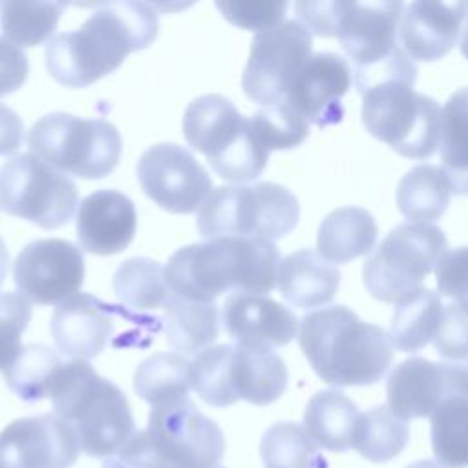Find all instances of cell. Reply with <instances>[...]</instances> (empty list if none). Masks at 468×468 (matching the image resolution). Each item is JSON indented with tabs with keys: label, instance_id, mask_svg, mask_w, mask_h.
<instances>
[{
	"label": "cell",
	"instance_id": "6da1fadb",
	"mask_svg": "<svg viewBox=\"0 0 468 468\" xmlns=\"http://www.w3.org/2000/svg\"><path fill=\"white\" fill-rule=\"evenodd\" d=\"M157 29V15L148 4H99L79 29L46 44L48 71L62 86L86 88L115 71L132 51L148 48Z\"/></svg>",
	"mask_w": 468,
	"mask_h": 468
},
{
	"label": "cell",
	"instance_id": "7a4b0ae2",
	"mask_svg": "<svg viewBox=\"0 0 468 468\" xmlns=\"http://www.w3.org/2000/svg\"><path fill=\"white\" fill-rule=\"evenodd\" d=\"M280 250L260 238H218L176 250L165 280L176 296L214 302L227 291L267 294L276 287Z\"/></svg>",
	"mask_w": 468,
	"mask_h": 468
},
{
	"label": "cell",
	"instance_id": "3957f363",
	"mask_svg": "<svg viewBox=\"0 0 468 468\" xmlns=\"http://www.w3.org/2000/svg\"><path fill=\"white\" fill-rule=\"evenodd\" d=\"M298 344L314 373L342 388L378 382L393 360L388 333L346 305L307 313L300 322Z\"/></svg>",
	"mask_w": 468,
	"mask_h": 468
},
{
	"label": "cell",
	"instance_id": "277c9868",
	"mask_svg": "<svg viewBox=\"0 0 468 468\" xmlns=\"http://www.w3.org/2000/svg\"><path fill=\"white\" fill-rule=\"evenodd\" d=\"M48 397L90 457L113 455L135 433L128 399L88 360H64Z\"/></svg>",
	"mask_w": 468,
	"mask_h": 468
},
{
	"label": "cell",
	"instance_id": "5b68a950",
	"mask_svg": "<svg viewBox=\"0 0 468 468\" xmlns=\"http://www.w3.org/2000/svg\"><path fill=\"white\" fill-rule=\"evenodd\" d=\"M402 2H349L336 38L353 64L355 86L362 95L386 80L415 84L417 66L399 44Z\"/></svg>",
	"mask_w": 468,
	"mask_h": 468
},
{
	"label": "cell",
	"instance_id": "8992f818",
	"mask_svg": "<svg viewBox=\"0 0 468 468\" xmlns=\"http://www.w3.org/2000/svg\"><path fill=\"white\" fill-rule=\"evenodd\" d=\"M300 219L296 196L271 181L214 188L197 210V230L207 239L287 236Z\"/></svg>",
	"mask_w": 468,
	"mask_h": 468
},
{
	"label": "cell",
	"instance_id": "52a82bcc",
	"mask_svg": "<svg viewBox=\"0 0 468 468\" xmlns=\"http://www.w3.org/2000/svg\"><path fill=\"white\" fill-rule=\"evenodd\" d=\"M183 133L188 146L201 152L225 181L243 185L267 166L269 154L258 144L249 119L223 95L194 99L183 115Z\"/></svg>",
	"mask_w": 468,
	"mask_h": 468
},
{
	"label": "cell",
	"instance_id": "ba28073f",
	"mask_svg": "<svg viewBox=\"0 0 468 468\" xmlns=\"http://www.w3.org/2000/svg\"><path fill=\"white\" fill-rule=\"evenodd\" d=\"M31 154L62 174L101 179L115 170L122 152L119 130L104 119L55 112L38 119L27 135Z\"/></svg>",
	"mask_w": 468,
	"mask_h": 468
},
{
	"label": "cell",
	"instance_id": "9c48e42d",
	"mask_svg": "<svg viewBox=\"0 0 468 468\" xmlns=\"http://www.w3.org/2000/svg\"><path fill=\"white\" fill-rule=\"evenodd\" d=\"M441 119L439 102L402 80H386L362 93L366 130L410 159H424L437 150Z\"/></svg>",
	"mask_w": 468,
	"mask_h": 468
},
{
	"label": "cell",
	"instance_id": "30bf717a",
	"mask_svg": "<svg viewBox=\"0 0 468 468\" xmlns=\"http://www.w3.org/2000/svg\"><path fill=\"white\" fill-rule=\"evenodd\" d=\"M444 232L431 223L406 221L389 230L362 267L367 292L384 302H399L420 287L446 252Z\"/></svg>",
	"mask_w": 468,
	"mask_h": 468
},
{
	"label": "cell",
	"instance_id": "8fae6325",
	"mask_svg": "<svg viewBox=\"0 0 468 468\" xmlns=\"http://www.w3.org/2000/svg\"><path fill=\"white\" fill-rule=\"evenodd\" d=\"M0 205L42 229L66 225L79 205L75 183L31 152L13 155L0 168Z\"/></svg>",
	"mask_w": 468,
	"mask_h": 468
},
{
	"label": "cell",
	"instance_id": "7c38bea8",
	"mask_svg": "<svg viewBox=\"0 0 468 468\" xmlns=\"http://www.w3.org/2000/svg\"><path fill=\"white\" fill-rule=\"evenodd\" d=\"M311 55V33L298 20H283L256 33L241 75L245 95L261 106L285 102L294 77Z\"/></svg>",
	"mask_w": 468,
	"mask_h": 468
},
{
	"label": "cell",
	"instance_id": "4fadbf2b",
	"mask_svg": "<svg viewBox=\"0 0 468 468\" xmlns=\"http://www.w3.org/2000/svg\"><path fill=\"white\" fill-rule=\"evenodd\" d=\"M146 431L172 468H214L225 453L223 431L190 399L152 408Z\"/></svg>",
	"mask_w": 468,
	"mask_h": 468
},
{
	"label": "cell",
	"instance_id": "5bb4252c",
	"mask_svg": "<svg viewBox=\"0 0 468 468\" xmlns=\"http://www.w3.org/2000/svg\"><path fill=\"white\" fill-rule=\"evenodd\" d=\"M143 192L172 214L201 208L212 192V179L197 159L176 143H159L143 152L137 163Z\"/></svg>",
	"mask_w": 468,
	"mask_h": 468
},
{
	"label": "cell",
	"instance_id": "9a60e30c",
	"mask_svg": "<svg viewBox=\"0 0 468 468\" xmlns=\"http://www.w3.org/2000/svg\"><path fill=\"white\" fill-rule=\"evenodd\" d=\"M18 292L40 305L62 303L82 287V250L66 239H37L26 245L15 261Z\"/></svg>",
	"mask_w": 468,
	"mask_h": 468
},
{
	"label": "cell",
	"instance_id": "2e32d148",
	"mask_svg": "<svg viewBox=\"0 0 468 468\" xmlns=\"http://www.w3.org/2000/svg\"><path fill=\"white\" fill-rule=\"evenodd\" d=\"M79 453L77 433L57 413L16 419L0 431V468H71Z\"/></svg>",
	"mask_w": 468,
	"mask_h": 468
},
{
	"label": "cell",
	"instance_id": "e0dca14e",
	"mask_svg": "<svg viewBox=\"0 0 468 468\" xmlns=\"http://www.w3.org/2000/svg\"><path fill=\"white\" fill-rule=\"evenodd\" d=\"M453 391H468V367L422 356L402 360L386 382L388 406L402 420L430 417Z\"/></svg>",
	"mask_w": 468,
	"mask_h": 468
},
{
	"label": "cell",
	"instance_id": "ac0fdd59",
	"mask_svg": "<svg viewBox=\"0 0 468 468\" xmlns=\"http://www.w3.org/2000/svg\"><path fill=\"white\" fill-rule=\"evenodd\" d=\"M351 88L349 62L331 51L313 53L294 77L285 102L307 122L320 128L344 117L342 97Z\"/></svg>",
	"mask_w": 468,
	"mask_h": 468
},
{
	"label": "cell",
	"instance_id": "d6986e66",
	"mask_svg": "<svg viewBox=\"0 0 468 468\" xmlns=\"http://www.w3.org/2000/svg\"><path fill=\"white\" fill-rule=\"evenodd\" d=\"M221 322L227 335L241 347L274 349L298 335V318L285 305L265 294L232 292L223 302Z\"/></svg>",
	"mask_w": 468,
	"mask_h": 468
},
{
	"label": "cell",
	"instance_id": "ffe728a7",
	"mask_svg": "<svg viewBox=\"0 0 468 468\" xmlns=\"http://www.w3.org/2000/svg\"><path fill=\"white\" fill-rule=\"evenodd\" d=\"M137 229L132 199L117 190H95L80 201L77 212V239L82 250L110 256L124 250Z\"/></svg>",
	"mask_w": 468,
	"mask_h": 468
},
{
	"label": "cell",
	"instance_id": "44dd1931",
	"mask_svg": "<svg viewBox=\"0 0 468 468\" xmlns=\"http://www.w3.org/2000/svg\"><path fill=\"white\" fill-rule=\"evenodd\" d=\"M464 13L466 2H411L399 26L402 49L422 62L442 58L463 31Z\"/></svg>",
	"mask_w": 468,
	"mask_h": 468
},
{
	"label": "cell",
	"instance_id": "7402d4cb",
	"mask_svg": "<svg viewBox=\"0 0 468 468\" xmlns=\"http://www.w3.org/2000/svg\"><path fill=\"white\" fill-rule=\"evenodd\" d=\"M110 305L86 292H77L62 302L49 322L55 346L69 360L97 356L113 333Z\"/></svg>",
	"mask_w": 468,
	"mask_h": 468
},
{
	"label": "cell",
	"instance_id": "603a6c76",
	"mask_svg": "<svg viewBox=\"0 0 468 468\" xmlns=\"http://www.w3.org/2000/svg\"><path fill=\"white\" fill-rule=\"evenodd\" d=\"M225 375L234 402L267 406L278 400L287 388V366L272 349L227 344Z\"/></svg>",
	"mask_w": 468,
	"mask_h": 468
},
{
	"label": "cell",
	"instance_id": "cb8c5ba5",
	"mask_svg": "<svg viewBox=\"0 0 468 468\" xmlns=\"http://www.w3.org/2000/svg\"><path fill=\"white\" fill-rule=\"evenodd\" d=\"M276 285L285 302L294 307H322L335 298L340 271L316 250L302 249L282 260Z\"/></svg>",
	"mask_w": 468,
	"mask_h": 468
},
{
	"label": "cell",
	"instance_id": "d4e9b609",
	"mask_svg": "<svg viewBox=\"0 0 468 468\" xmlns=\"http://www.w3.org/2000/svg\"><path fill=\"white\" fill-rule=\"evenodd\" d=\"M377 223L362 207H340L329 212L316 236L318 254L331 263H347L367 254L377 241Z\"/></svg>",
	"mask_w": 468,
	"mask_h": 468
},
{
	"label": "cell",
	"instance_id": "484cf974",
	"mask_svg": "<svg viewBox=\"0 0 468 468\" xmlns=\"http://www.w3.org/2000/svg\"><path fill=\"white\" fill-rule=\"evenodd\" d=\"M441 294L419 287L402 296L393 311L388 338L402 353H417L433 342L442 320Z\"/></svg>",
	"mask_w": 468,
	"mask_h": 468
},
{
	"label": "cell",
	"instance_id": "4316f807",
	"mask_svg": "<svg viewBox=\"0 0 468 468\" xmlns=\"http://www.w3.org/2000/svg\"><path fill=\"white\" fill-rule=\"evenodd\" d=\"M166 342L181 355H197L219 335V313L214 302H196L172 294L163 307Z\"/></svg>",
	"mask_w": 468,
	"mask_h": 468
},
{
	"label": "cell",
	"instance_id": "83f0119b",
	"mask_svg": "<svg viewBox=\"0 0 468 468\" xmlns=\"http://www.w3.org/2000/svg\"><path fill=\"white\" fill-rule=\"evenodd\" d=\"M360 413L356 404L338 389H322L311 397L303 413L307 435L322 448L346 452Z\"/></svg>",
	"mask_w": 468,
	"mask_h": 468
},
{
	"label": "cell",
	"instance_id": "f1b7e54d",
	"mask_svg": "<svg viewBox=\"0 0 468 468\" xmlns=\"http://www.w3.org/2000/svg\"><path fill=\"white\" fill-rule=\"evenodd\" d=\"M452 185L446 172L430 163L410 168L397 186V207L411 221L439 219L450 205Z\"/></svg>",
	"mask_w": 468,
	"mask_h": 468
},
{
	"label": "cell",
	"instance_id": "f546056e",
	"mask_svg": "<svg viewBox=\"0 0 468 468\" xmlns=\"http://www.w3.org/2000/svg\"><path fill=\"white\" fill-rule=\"evenodd\" d=\"M439 152L452 192L468 194V86L459 88L442 106Z\"/></svg>",
	"mask_w": 468,
	"mask_h": 468
},
{
	"label": "cell",
	"instance_id": "4dcf8cb0",
	"mask_svg": "<svg viewBox=\"0 0 468 468\" xmlns=\"http://www.w3.org/2000/svg\"><path fill=\"white\" fill-rule=\"evenodd\" d=\"M190 362L179 353H155L141 362L133 377L135 393L152 408L188 399Z\"/></svg>",
	"mask_w": 468,
	"mask_h": 468
},
{
	"label": "cell",
	"instance_id": "1f68e13d",
	"mask_svg": "<svg viewBox=\"0 0 468 468\" xmlns=\"http://www.w3.org/2000/svg\"><path fill=\"white\" fill-rule=\"evenodd\" d=\"M431 448L446 468L468 466V391L450 393L430 415Z\"/></svg>",
	"mask_w": 468,
	"mask_h": 468
},
{
	"label": "cell",
	"instance_id": "d6a6232c",
	"mask_svg": "<svg viewBox=\"0 0 468 468\" xmlns=\"http://www.w3.org/2000/svg\"><path fill=\"white\" fill-rule=\"evenodd\" d=\"M113 292L121 303L133 311L165 307L172 291L165 280V269L150 258H130L113 274Z\"/></svg>",
	"mask_w": 468,
	"mask_h": 468
},
{
	"label": "cell",
	"instance_id": "836d02e7",
	"mask_svg": "<svg viewBox=\"0 0 468 468\" xmlns=\"http://www.w3.org/2000/svg\"><path fill=\"white\" fill-rule=\"evenodd\" d=\"M408 439L406 420L399 419L389 406H377L358 417L351 448L371 463H388L404 450Z\"/></svg>",
	"mask_w": 468,
	"mask_h": 468
},
{
	"label": "cell",
	"instance_id": "e575fe53",
	"mask_svg": "<svg viewBox=\"0 0 468 468\" xmlns=\"http://www.w3.org/2000/svg\"><path fill=\"white\" fill-rule=\"evenodd\" d=\"M62 364L60 353L49 346L27 344L4 369V380L18 399L37 402L49 395L53 378Z\"/></svg>",
	"mask_w": 468,
	"mask_h": 468
},
{
	"label": "cell",
	"instance_id": "d590c367",
	"mask_svg": "<svg viewBox=\"0 0 468 468\" xmlns=\"http://www.w3.org/2000/svg\"><path fill=\"white\" fill-rule=\"evenodd\" d=\"M260 455L265 468H327L318 444L296 422H276L261 437Z\"/></svg>",
	"mask_w": 468,
	"mask_h": 468
},
{
	"label": "cell",
	"instance_id": "8d00e7d4",
	"mask_svg": "<svg viewBox=\"0 0 468 468\" xmlns=\"http://www.w3.org/2000/svg\"><path fill=\"white\" fill-rule=\"evenodd\" d=\"M62 9L60 2H4L0 5L4 38L20 49L49 42Z\"/></svg>",
	"mask_w": 468,
	"mask_h": 468
},
{
	"label": "cell",
	"instance_id": "74e56055",
	"mask_svg": "<svg viewBox=\"0 0 468 468\" xmlns=\"http://www.w3.org/2000/svg\"><path fill=\"white\" fill-rule=\"evenodd\" d=\"M258 144L271 154L302 144L309 135V122L287 102L263 106L249 117Z\"/></svg>",
	"mask_w": 468,
	"mask_h": 468
},
{
	"label": "cell",
	"instance_id": "f35d334b",
	"mask_svg": "<svg viewBox=\"0 0 468 468\" xmlns=\"http://www.w3.org/2000/svg\"><path fill=\"white\" fill-rule=\"evenodd\" d=\"M31 320V303L20 292H0V369L20 353V338Z\"/></svg>",
	"mask_w": 468,
	"mask_h": 468
},
{
	"label": "cell",
	"instance_id": "ab89813d",
	"mask_svg": "<svg viewBox=\"0 0 468 468\" xmlns=\"http://www.w3.org/2000/svg\"><path fill=\"white\" fill-rule=\"evenodd\" d=\"M216 7L221 11L223 18L230 24L249 29V31H265L283 22L289 4L280 0H241V2H216Z\"/></svg>",
	"mask_w": 468,
	"mask_h": 468
},
{
	"label": "cell",
	"instance_id": "60d3db41",
	"mask_svg": "<svg viewBox=\"0 0 468 468\" xmlns=\"http://www.w3.org/2000/svg\"><path fill=\"white\" fill-rule=\"evenodd\" d=\"M439 294L468 313V247L446 250L435 265Z\"/></svg>",
	"mask_w": 468,
	"mask_h": 468
},
{
	"label": "cell",
	"instance_id": "b9f144b4",
	"mask_svg": "<svg viewBox=\"0 0 468 468\" xmlns=\"http://www.w3.org/2000/svg\"><path fill=\"white\" fill-rule=\"evenodd\" d=\"M435 351L450 360L468 358V313L450 302L444 305L439 331L433 338Z\"/></svg>",
	"mask_w": 468,
	"mask_h": 468
},
{
	"label": "cell",
	"instance_id": "7bdbcfd3",
	"mask_svg": "<svg viewBox=\"0 0 468 468\" xmlns=\"http://www.w3.org/2000/svg\"><path fill=\"white\" fill-rule=\"evenodd\" d=\"M102 468H172L154 448L148 431H135L113 455L106 457Z\"/></svg>",
	"mask_w": 468,
	"mask_h": 468
},
{
	"label": "cell",
	"instance_id": "ee69618b",
	"mask_svg": "<svg viewBox=\"0 0 468 468\" xmlns=\"http://www.w3.org/2000/svg\"><path fill=\"white\" fill-rule=\"evenodd\" d=\"M349 2L344 0H300L294 4L298 22L313 35L336 37L340 18Z\"/></svg>",
	"mask_w": 468,
	"mask_h": 468
},
{
	"label": "cell",
	"instance_id": "f6af8a7d",
	"mask_svg": "<svg viewBox=\"0 0 468 468\" xmlns=\"http://www.w3.org/2000/svg\"><path fill=\"white\" fill-rule=\"evenodd\" d=\"M29 64L26 53L0 37V97L16 91L27 79Z\"/></svg>",
	"mask_w": 468,
	"mask_h": 468
},
{
	"label": "cell",
	"instance_id": "bcb514c9",
	"mask_svg": "<svg viewBox=\"0 0 468 468\" xmlns=\"http://www.w3.org/2000/svg\"><path fill=\"white\" fill-rule=\"evenodd\" d=\"M24 139V122L15 110L0 104V155L16 152Z\"/></svg>",
	"mask_w": 468,
	"mask_h": 468
},
{
	"label": "cell",
	"instance_id": "7dc6e473",
	"mask_svg": "<svg viewBox=\"0 0 468 468\" xmlns=\"http://www.w3.org/2000/svg\"><path fill=\"white\" fill-rule=\"evenodd\" d=\"M7 265H9V252L5 249L4 239L0 238V285L4 283V278L7 274Z\"/></svg>",
	"mask_w": 468,
	"mask_h": 468
},
{
	"label": "cell",
	"instance_id": "c3c4849f",
	"mask_svg": "<svg viewBox=\"0 0 468 468\" xmlns=\"http://www.w3.org/2000/svg\"><path fill=\"white\" fill-rule=\"evenodd\" d=\"M461 51L463 55L468 58V2H466V13H464V24H463V31H461Z\"/></svg>",
	"mask_w": 468,
	"mask_h": 468
},
{
	"label": "cell",
	"instance_id": "681fc988",
	"mask_svg": "<svg viewBox=\"0 0 468 468\" xmlns=\"http://www.w3.org/2000/svg\"><path fill=\"white\" fill-rule=\"evenodd\" d=\"M406 468H444V466H441V464H439V463H435V461L422 459V461L411 463V464H410V466H406Z\"/></svg>",
	"mask_w": 468,
	"mask_h": 468
}]
</instances>
